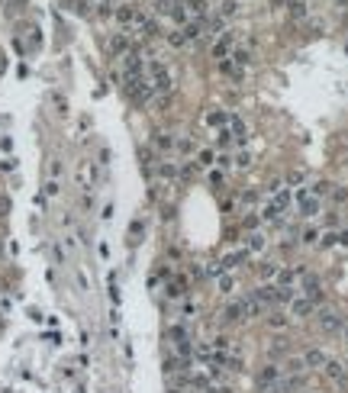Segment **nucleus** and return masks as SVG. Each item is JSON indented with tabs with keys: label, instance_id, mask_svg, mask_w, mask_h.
<instances>
[{
	"label": "nucleus",
	"instance_id": "3c124183",
	"mask_svg": "<svg viewBox=\"0 0 348 393\" xmlns=\"http://www.w3.org/2000/svg\"><path fill=\"white\" fill-rule=\"evenodd\" d=\"M181 313H184V316H187V319H190V316H193V313H197V306H193V303H184V309H181Z\"/></svg>",
	"mask_w": 348,
	"mask_h": 393
},
{
	"label": "nucleus",
	"instance_id": "6e6552de",
	"mask_svg": "<svg viewBox=\"0 0 348 393\" xmlns=\"http://www.w3.org/2000/svg\"><path fill=\"white\" fill-rule=\"evenodd\" d=\"M297 277H306V268H303V264H297V268H278V274H274L278 287H290Z\"/></svg>",
	"mask_w": 348,
	"mask_h": 393
},
{
	"label": "nucleus",
	"instance_id": "7ed1b4c3",
	"mask_svg": "<svg viewBox=\"0 0 348 393\" xmlns=\"http://www.w3.org/2000/svg\"><path fill=\"white\" fill-rule=\"evenodd\" d=\"M280 377H284V368H280V364H264V368L258 370V387H261V390H274V387L280 384Z\"/></svg>",
	"mask_w": 348,
	"mask_h": 393
},
{
	"label": "nucleus",
	"instance_id": "4468645a",
	"mask_svg": "<svg viewBox=\"0 0 348 393\" xmlns=\"http://www.w3.org/2000/svg\"><path fill=\"white\" fill-rule=\"evenodd\" d=\"M232 42H235V32H223V39H219L216 46H213V55H216L219 62L232 55Z\"/></svg>",
	"mask_w": 348,
	"mask_h": 393
},
{
	"label": "nucleus",
	"instance_id": "79ce46f5",
	"mask_svg": "<svg viewBox=\"0 0 348 393\" xmlns=\"http://www.w3.org/2000/svg\"><path fill=\"white\" fill-rule=\"evenodd\" d=\"M329 193H332L335 203H345V200H348V190H345V187H335V190H329Z\"/></svg>",
	"mask_w": 348,
	"mask_h": 393
},
{
	"label": "nucleus",
	"instance_id": "2eb2a0df",
	"mask_svg": "<svg viewBox=\"0 0 348 393\" xmlns=\"http://www.w3.org/2000/svg\"><path fill=\"white\" fill-rule=\"evenodd\" d=\"M110 55H116V58L129 55V36H126V32H116V36L110 39Z\"/></svg>",
	"mask_w": 348,
	"mask_h": 393
},
{
	"label": "nucleus",
	"instance_id": "a19ab883",
	"mask_svg": "<svg viewBox=\"0 0 348 393\" xmlns=\"http://www.w3.org/2000/svg\"><path fill=\"white\" fill-rule=\"evenodd\" d=\"M168 42H171V46H184L187 39H184V32H181V29H174V32H168Z\"/></svg>",
	"mask_w": 348,
	"mask_h": 393
},
{
	"label": "nucleus",
	"instance_id": "e433bc0d",
	"mask_svg": "<svg viewBox=\"0 0 348 393\" xmlns=\"http://www.w3.org/2000/svg\"><path fill=\"white\" fill-rule=\"evenodd\" d=\"M197 158H200V162H197V164H200V168H209V164L216 162V158H213V152H209V148H200V155H197Z\"/></svg>",
	"mask_w": 348,
	"mask_h": 393
},
{
	"label": "nucleus",
	"instance_id": "f704fd0d",
	"mask_svg": "<svg viewBox=\"0 0 348 393\" xmlns=\"http://www.w3.org/2000/svg\"><path fill=\"white\" fill-rule=\"evenodd\" d=\"M303 368H306V364H303V358H290V361H287V374H303Z\"/></svg>",
	"mask_w": 348,
	"mask_h": 393
},
{
	"label": "nucleus",
	"instance_id": "c756f323",
	"mask_svg": "<svg viewBox=\"0 0 348 393\" xmlns=\"http://www.w3.org/2000/svg\"><path fill=\"white\" fill-rule=\"evenodd\" d=\"M158 174H162V178H168V181H174V178H178V164H174V162H162V164H158Z\"/></svg>",
	"mask_w": 348,
	"mask_h": 393
},
{
	"label": "nucleus",
	"instance_id": "0eeeda50",
	"mask_svg": "<svg viewBox=\"0 0 348 393\" xmlns=\"http://www.w3.org/2000/svg\"><path fill=\"white\" fill-rule=\"evenodd\" d=\"M319 329L323 332H339V329H345V319L335 313V309H319Z\"/></svg>",
	"mask_w": 348,
	"mask_h": 393
},
{
	"label": "nucleus",
	"instance_id": "a878e982",
	"mask_svg": "<svg viewBox=\"0 0 348 393\" xmlns=\"http://www.w3.org/2000/svg\"><path fill=\"white\" fill-rule=\"evenodd\" d=\"M181 32H184L187 42H190V39H200V32H203V20H193V23H187Z\"/></svg>",
	"mask_w": 348,
	"mask_h": 393
},
{
	"label": "nucleus",
	"instance_id": "8fccbe9b",
	"mask_svg": "<svg viewBox=\"0 0 348 393\" xmlns=\"http://www.w3.org/2000/svg\"><path fill=\"white\" fill-rule=\"evenodd\" d=\"M216 164H219V168H229V164H232V158H229V155H219V158H216Z\"/></svg>",
	"mask_w": 348,
	"mask_h": 393
},
{
	"label": "nucleus",
	"instance_id": "09e8293b",
	"mask_svg": "<svg viewBox=\"0 0 348 393\" xmlns=\"http://www.w3.org/2000/svg\"><path fill=\"white\" fill-rule=\"evenodd\" d=\"M77 284H81V290H91V284H87V277H84V271H77Z\"/></svg>",
	"mask_w": 348,
	"mask_h": 393
},
{
	"label": "nucleus",
	"instance_id": "f3484780",
	"mask_svg": "<svg viewBox=\"0 0 348 393\" xmlns=\"http://www.w3.org/2000/svg\"><path fill=\"white\" fill-rule=\"evenodd\" d=\"M325 361H329V358H325L323 348H309V351H303V364H306V368H323Z\"/></svg>",
	"mask_w": 348,
	"mask_h": 393
},
{
	"label": "nucleus",
	"instance_id": "49530a36",
	"mask_svg": "<svg viewBox=\"0 0 348 393\" xmlns=\"http://www.w3.org/2000/svg\"><path fill=\"white\" fill-rule=\"evenodd\" d=\"M303 181H306V174H303V171H294V174L287 178V184H303Z\"/></svg>",
	"mask_w": 348,
	"mask_h": 393
},
{
	"label": "nucleus",
	"instance_id": "ddd939ff",
	"mask_svg": "<svg viewBox=\"0 0 348 393\" xmlns=\"http://www.w3.org/2000/svg\"><path fill=\"white\" fill-rule=\"evenodd\" d=\"M187 20H207V0H181Z\"/></svg>",
	"mask_w": 348,
	"mask_h": 393
},
{
	"label": "nucleus",
	"instance_id": "393cba45",
	"mask_svg": "<svg viewBox=\"0 0 348 393\" xmlns=\"http://www.w3.org/2000/svg\"><path fill=\"white\" fill-rule=\"evenodd\" d=\"M242 261H248V248H245V252H232V254H226V258H223V268L229 271V268H235V264H242Z\"/></svg>",
	"mask_w": 348,
	"mask_h": 393
},
{
	"label": "nucleus",
	"instance_id": "5fc2aeb1",
	"mask_svg": "<svg viewBox=\"0 0 348 393\" xmlns=\"http://www.w3.org/2000/svg\"><path fill=\"white\" fill-rule=\"evenodd\" d=\"M345 339H348V325H345Z\"/></svg>",
	"mask_w": 348,
	"mask_h": 393
},
{
	"label": "nucleus",
	"instance_id": "72a5a7b5",
	"mask_svg": "<svg viewBox=\"0 0 348 393\" xmlns=\"http://www.w3.org/2000/svg\"><path fill=\"white\" fill-rule=\"evenodd\" d=\"M174 148H178L181 155H190L193 152V139H187V136L184 139H174Z\"/></svg>",
	"mask_w": 348,
	"mask_h": 393
},
{
	"label": "nucleus",
	"instance_id": "412c9836",
	"mask_svg": "<svg viewBox=\"0 0 348 393\" xmlns=\"http://www.w3.org/2000/svg\"><path fill=\"white\" fill-rule=\"evenodd\" d=\"M268 248V235L264 232H252L248 235V252H264Z\"/></svg>",
	"mask_w": 348,
	"mask_h": 393
},
{
	"label": "nucleus",
	"instance_id": "39448f33",
	"mask_svg": "<svg viewBox=\"0 0 348 393\" xmlns=\"http://www.w3.org/2000/svg\"><path fill=\"white\" fill-rule=\"evenodd\" d=\"M113 16L123 26H142V23H145V16L139 13V7H132V3H119V7L113 10Z\"/></svg>",
	"mask_w": 348,
	"mask_h": 393
},
{
	"label": "nucleus",
	"instance_id": "473e14b6",
	"mask_svg": "<svg viewBox=\"0 0 348 393\" xmlns=\"http://www.w3.org/2000/svg\"><path fill=\"white\" fill-rule=\"evenodd\" d=\"M139 29H142V36H145V39H155V36H158V23H155V20H145Z\"/></svg>",
	"mask_w": 348,
	"mask_h": 393
},
{
	"label": "nucleus",
	"instance_id": "cd10ccee",
	"mask_svg": "<svg viewBox=\"0 0 348 393\" xmlns=\"http://www.w3.org/2000/svg\"><path fill=\"white\" fill-rule=\"evenodd\" d=\"M280 213H284L280 207H274V203H268V207L261 209V219H264V223H278V219H280Z\"/></svg>",
	"mask_w": 348,
	"mask_h": 393
},
{
	"label": "nucleus",
	"instance_id": "f8f14e48",
	"mask_svg": "<svg viewBox=\"0 0 348 393\" xmlns=\"http://www.w3.org/2000/svg\"><path fill=\"white\" fill-rule=\"evenodd\" d=\"M290 313H294L297 319H306V316H313V313H316V303L306 300V297H294V303H290Z\"/></svg>",
	"mask_w": 348,
	"mask_h": 393
},
{
	"label": "nucleus",
	"instance_id": "2f4dec72",
	"mask_svg": "<svg viewBox=\"0 0 348 393\" xmlns=\"http://www.w3.org/2000/svg\"><path fill=\"white\" fill-rule=\"evenodd\" d=\"M319 245H323V248L339 245V232H323V235H319Z\"/></svg>",
	"mask_w": 348,
	"mask_h": 393
},
{
	"label": "nucleus",
	"instance_id": "5701e85b",
	"mask_svg": "<svg viewBox=\"0 0 348 393\" xmlns=\"http://www.w3.org/2000/svg\"><path fill=\"white\" fill-rule=\"evenodd\" d=\"M155 148H158V152H174V136L158 132V136H155Z\"/></svg>",
	"mask_w": 348,
	"mask_h": 393
},
{
	"label": "nucleus",
	"instance_id": "37998d69",
	"mask_svg": "<svg viewBox=\"0 0 348 393\" xmlns=\"http://www.w3.org/2000/svg\"><path fill=\"white\" fill-rule=\"evenodd\" d=\"M258 274H261V277H274V274H278V264H261Z\"/></svg>",
	"mask_w": 348,
	"mask_h": 393
},
{
	"label": "nucleus",
	"instance_id": "c03bdc74",
	"mask_svg": "<svg viewBox=\"0 0 348 393\" xmlns=\"http://www.w3.org/2000/svg\"><path fill=\"white\" fill-rule=\"evenodd\" d=\"M58 190H62V187H58V181H46V193H48V197H55V193H58Z\"/></svg>",
	"mask_w": 348,
	"mask_h": 393
},
{
	"label": "nucleus",
	"instance_id": "58836bf2",
	"mask_svg": "<svg viewBox=\"0 0 348 393\" xmlns=\"http://www.w3.org/2000/svg\"><path fill=\"white\" fill-rule=\"evenodd\" d=\"M329 190H332V184H325V181H316L309 193H313V197H323V193H329Z\"/></svg>",
	"mask_w": 348,
	"mask_h": 393
},
{
	"label": "nucleus",
	"instance_id": "423d86ee",
	"mask_svg": "<svg viewBox=\"0 0 348 393\" xmlns=\"http://www.w3.org/2000/svg\"><path fill=\"white\" fill-rule=\"evenodd\" d=\"M297 209L303 219H313L319 213V197H313L309 190H297Z\"/></svg>",
	"mask_w": 348,
	"mask_h": 393
},
{
	"label": "nucleus",
	"instance_id": "f03ea898",
	"mask_svg": "<svg viewBox=\"0 0 348 393\" xmlns=\"http://www.w3.org/2000/svg\"><path fill=\"white\" fill-rule=\"evenodd\" d=\"M97 181H100V171H97V164H93V162H81V164H77V184L84 187L87 193L97 187Z\"/></svg>",
	"mask_w": 348,
	"mask_h": 393
},
{
	"label": "nucleus",
	"instance_id": "aec40b11",
	"mask_svg": "<svg viewBox=\"0 0 348 393\" xmlns=\"http://www.w3.org/2000/svg\"><path fill=\"white\" fill-rule=\"evenodd\" d=\"M287 10H290V16H294V20H306V13H309L306 0H287Z\"/></svg>",
	"mask_w": 348,
	"mask_h": 393
},
{
	"label": "nucleus",
	"instance_id": "c85d7f7f",
	"mask_svg": "<svg viewBox=\"0 0 348 393\" xmlns=\"http://www.w3.org/2000/svg\"><path fill=\"white\" fill-rule=\"evenodd\" d=\"M207 123L209 126H226L229 123V113H226V110H213V113H207Z\"/></svg>",
	"mask_w": 348,
	"mask_h": 393
},
{
	"label": "nucleus",
	"instance_id": "f257e3e1",
	"mask_svg": "<svg viewBox=\"0 0 348 393\" xmlns=\"http://www.w3.org/2000/svg\"><path fill=\"white\" fill-rule=\"evenodd\" d=\"M148 81H152V87H155V93H168L171 91V74H168V68H164L158 58H152L148 62Z\"/></svg>",
	"mask_w": 348,
	"mask_h": 393
},
{
	"label": "nucleus",
	"instance_id": "bb28decb",
	"mask_svg": "<svg viewBox=\"0 0 348 393\" xmlns=\"http://www.w3.org/2000/svg\"><path fill=\"white\" fill-rule=\"evenodd\" d=\"M216 13H219V20H223V16L229 20V16H235V13H239V3H235V0H223V3L216 7Z\"/></svg>",
	"mask_w": 348,
	"mask_h": 393
},
{
	"label": "nucleus",
	"instance_id": "20e7f679",
	"mask_svg": "<svg viewBox=\"0 0 348 393\" xmlns=\"http://www.w3.org/2000/svg\"><path fill=\"white\" fill-rule=\"evenodd\" d=\"M132 77H145V65H142L139 52L123 55V81H132Z\"/></svg>",
	"mask_w": 348,
	"mask_h": 393
},
{
	"label": "nucleus",
	"instance_id": "c9c22d12",
	"mask_svg": "<svg viewBox=\"0 0 348 393\" xmlns=\"http://www.w3.org/2000/svg\"><path fill=\"white\" fill-rule=\"evenodd\" d=\"M300 242H303V245H316V242H319V229H306L300 235Z\"/></svg>",
	"mask_w": 348,
	"mask_h": 393
},
{
	"label": "nucleus",
	"instance_id": "1a4fd4ad",
	"mask_svg": "<svg viewBox=\"0 0 348 393\" xmlns=\"http://www.w3.org/2000/svg\"><path fill=\"white\" fill-rule=\"evenodd\" d=\"M323 370H325V377L335 380V384H348V368L342 361H332V358H329V361L323 364Z\"/></svg>",
	"mask_w": 348,
	"mask_h": 393
},
{
	"label": "nucleus",
	"instance_id": "a211bd4d",
	"mask_svg": "<svg viewBox=\"0 0 348 393\" xmlns=\"http://www.w3.org/2000/svg\"><path fill=\"white\" fill-rule=\"evenodd\" d=\"M248 297H252V300H258V303H264V306H271V303H274V284H261L258 290L248 293Z\"/></svg>",
	"mask_w": 348,
	"mask_h": 393
},
{
	"label": "nucleus",
	"instance_id": "9d476101",
	"mask_svg": "<svg viewBox=\"0 0 348 393\" xmlns=\"http://www.w3.org/2000/svg\"><path fill=\"white\" fill-rule=\"evenodd\" d=\"M303 297H306V300H313V303H319L323 300V284H319V277H313V274H306V277H303Z\"/></svg>",
	"mask_w": 348,
	"mask_h": 393
},
{
	"label": "nucleus",
	"instance_id": "b1692460",
	"mask_svg": "<svg viewBox=\"0 0 348 393\" xmlns=\"http://www.w3.org/2000/svg\"><path fill=\"white\" fill-rule=\"evenodd\" d=\"M294 287H278L274 284V303H294Z\"/></svg>",
	"mask_w": 348,
	"mask_h": 393
},
{
	"label": "nucleus",
	"instance_id": "dca6fc26",
	"mask_svg": "<svg viewBox=\"0 0 348 393\" xmlns=\"http://www.w3.org/2000/svg\"><path fill=\"white\" fill-rule=\"evenodd\" d=\"M164 293H168L171 300H181L187 293V277H168V287H164Z\"/></svg>",
	"mask_w": 348,
	"mask_h": 393
},
{
	"label": "nucleus",
	"instance_id": "a18cd8bd",
	"mask_svg": "<svg viewBox=\"0 0 348 393\" xmlns=\"http://www.w3.org/2000/svg\"><path fill=\"white\" fill-rule=\"evenodd\" d=\"M52 100H55V107H58V113H68V103H65V97H62V93H55Z\"/></svg>",
	"mask_w": 348,
	"mask_h": 393
},
{
	"label": "nucleus",
	"instance_id": "6ab92c4d",
	"mask_svg": "<svg viewBox=\"0 0 348 393\" xmlns=\"http://www.w3.org/2000/svg\"><path fill=\"white\" fill-rule=\"evenodd\" d=\"M142 235H145V219H142V216H136V219L129 223V245H139Z\"/></svg>",
	"mask_w": 348,
	"mask_h": 393
},
{
	"label": "nucleus",
	"instance_id": "4c0bfd02",
	"mask_svg": "<svg viewBox=\"0 0 348 393\" xmlns=\"http://www.w3.org/2000/svg\"><path fill=\"white\" fill-rule=\"evenodd\" d=\"M268 325H271V329H284V325H287V316H280V313H271V316H268Z\"/></svg>",
	"mask_w": 348,
	"mask_h": 393
},
{
	"label": "nucleus",
	"instance_id": "de8ad7c7",
	"mask_svg": "<svg viewBox=\"0 0 348 393\" xmlns=\"http://www.w3.org/2000/svg\"><path fill=\"white\" fill-rule=\"evenodd\" d=\"M232 162L239 164V168H248V162H252V158H248V152H242V155H235V158H232Z\"/></svg>",
	"mask_w": 348,
	"mask_h": 393
},
{
	"label": "nucleus",
	"instance_id": "6e6d98bb",
	"mask_svg": "<svg viewBox=\"0 0 348 393\" xmlns=\"http://www.w3.org/2000/svg\"><path fill=\"white\" fill-rule=\"evenodd\" d=\"M168 393H181V390H168Z\"/></svg>",
	"mask_w": 348,
	"mask_h": 393
},
{
	"label": "nucleus",
	"instance_id": "4be33fe9",
	"mask_svg": "<svg viewBox=\"0 0 348 393\" xmlns=\"http://www.w3.org/2000/svg\"><path fill=\"white\" fill-rule=\"evenodd\" d=\"M271 193H274V200H271L274 207H280V209H287V207H290V190H287L284 184H280L278 190H271Z\"/></svg>",
	"mask_w": 348,
	"mask_h": 393
},
{
	"label": "nucleus",
	"instance_id": "ea45409f",
	"mask_svg": "<svg viewBox=\"0 0 348 393\" xmlns=\"http://www.w3.org/2000/svg\"><path fill=\"white\" fill-rule=\"evenodd\" d=\"M216 142H219V145H229V142H232V132L226 129V126H219V132H216Z\"/></svg>",
	"mask_w": 348,
	"mask_h": 393
},
{
	"label": "nucleus",
	"instance_id": "9b49d317",
	"mask_svg": "<svg viewBox=\"0 0 348 393\" xmlns=\"http://www.w3.org/2000/svg\"><path fill=\"white\" fill-rule=\"evenodd\" d=\"M219 319H223L226 325H235V323H242V319H245V309H242V300H239V303H226V306H223V313H219Z\"/></svg>",
	"mask_w": 348,
	"mask_h": 393
},
{
	"label": "nucleus",
	"instance_id": "7c9ffc66",
	"mask_svg": "<svg viewBox=\"0 0 348 393\" xmlns=\"http://www.w3.org/2000/svg\"><path fill=\"white\" fill-rule=\"evenodd\" d=\"M216 287H219V293H226V297H229V293H232V287H235V280H232L229 274H219Z\"/></svg>",
	"mask_w": 348,
	"mask_h": 393
},
{
	"label": "nucleus",
	"instance_id": "864d4df0",
	"mask_svg": "<svg viewBox=\"0 0 348 393\" xmlns=\"http://www.w3.org/2000/svg\"><path fill=\"white\" fill-rule=\"evenodd\" d=\"M213 393H232V390H229V387H216V390H213Z\"/></svg>",
	"mask_w": 348,
	"mask_h": 393
},
{
	"label": "nucleus",
	"instance_id": "603ef678",
	"mask_svg": "<svg viewBox=\"0 0 348 393\" xmlns=\"http://www.w3.org/2000/svg\"><path fill=\"white\" fill-rule=\"evenodd\" d=\"M339 245H348V229H345V232H339Z\"/></svg>",
	"mask_w": 348,
	"mask_h": 393
}]
</instances>
